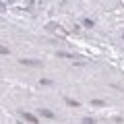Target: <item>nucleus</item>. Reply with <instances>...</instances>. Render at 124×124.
Instances as JSON below:
<instances>
[{"instance_id":"nucleus-1","label":"nucleus","mask_w":124,"mask_h":124,"mask_svg":"<svg viewBox=\"0 0 124 124\" xmlns=\"http://www.w3.org/2000/svg\"><path fill=\"white\" fill-rule=\"evenodd\" d=\"M25 118L29 120V122H33V124H35V118H33V116H31V114H25Z\"/></svg>"},{"instance_id":"nucleus-2","label":"nucleus","mask_w":124,"mask_h":124,"mask_svg":"<svg viewBox=\"0 0 124 124\" xmlns=\"http://www.w3.org/2000/svg\"><path fill=\"white\" fill-rule=\"evenodd\" d=\"M0 54H8V50H6V48H2V46H0Z\"/></svg>"}]
</instances>
